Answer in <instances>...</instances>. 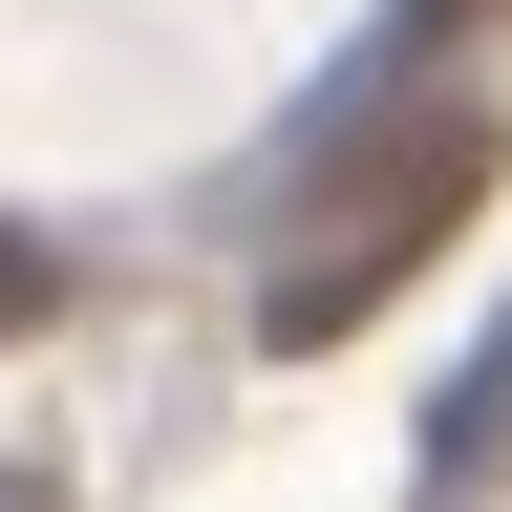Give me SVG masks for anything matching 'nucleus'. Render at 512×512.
Returning a JSON list of instances; mask_svg holds the SVG:
<instances>
[{
	"label": "nucleus",
	"instance_id": "f257e3e1",
	"mask_svg": "<svg viewBox=\"0 0 512 512\" xmlns=\"http://www.w3.org/2000/svg\"><path fill=\"white\" fill-rule=\"evenodd\" d=\"M470 192H491V107H427V128H384V150H363V171L299 214L278 299H256V342H278V363H320L342 320H384V299L427 278V235L470 214Z\"/></svg>",
	"mask_w": 512,
	"mask_h": 512
},
{
	"label": "nucleus",
	"instance_id": "f03ea898",
	"mask_svg": "<svg viewBox=\"0 0 512 512\" xmlns=\"http://www.w3.org/2000/svg\"><path fill=\"white\" fill-rule=\"evenodd\" d=\"M491 470H512V320L470 342V384L427 406V491H491Z\"/></svg>",
	"mask_w": 512,
	"mask_h": 512
},
{
	"label": "nucleus",
	"instance_id": "7ed1b4c3",
	"mask_svg": "<svg viewBox=\"0 0 512 512\" xmlns=\"http://www.w3.org/2000/svg\"><path fill=\"white\" fill-rule=\"evenodd\" d=\"M43 299H64V278H43V235H0V342H43Z\"/></svg>",
	"mask_w": 512,
	"mask_h": 512
},
{
	"label": "nucleus",
	"instance_id": "20e7f679",
	"mask_svg": "<svg viewBox=\"0 0 512 512\" xmlns=\"http://www.w3.org/2000/svg\"><path fill=\"white\" fill-rule=\"evenodd\" d=\"M0 512H64V491H43V470H0Z\"/></svg>",
	"mask_w": 512,
	"mask_h": 512
}]
</instances>
